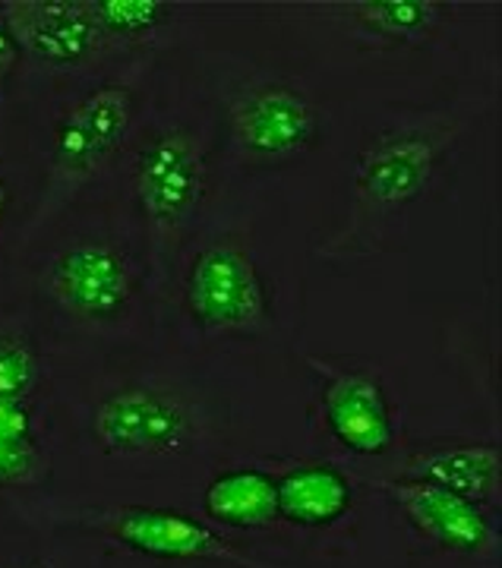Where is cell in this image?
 <instances>
[{
    "label": "cell",
    "mask_w": 502,
    "mask_h": 568,
    "mask_svg": "<svg viewBox=\"0 0 502 568\" xmlns=\"http://www.w3.org/2000/svg\"><path fill=\"white\" fill-rule=\"evenodd\" d=\"M26 67V95L96 77L121 61L92 0H0Z\"/></svg>",
    "instance_id": "30bf717a"
},
{
    "label": "cell",
    "mask_w": 502,
    "mask_h": 568,
    "mask_svg": "<svg viewBox=\"0 0 502 568\" xmlns=\"http://www.w3.org/2000/svg\"><path fill=\"white\" fill-rule=\"evenodd\" d=\"M376 487L404 528L430 549L464 559H483L500 549V511L404 474L385 477Z\"/></svg>",
    "instance_id": "7c38bea8"
},
{
    "label": "cell",
    "mask_w": 502,
    "mask_h": 568,
    "mask_svg": "<svg viewBox=\"0 0 502 568\" xmlns=\"http://www.w3.org/2000/svg\"><path fill=\"white\" fill-rule=\"evenodd\" d=\"M48 443V402L0 398V448Z\"/></svg>",
    "instance_id": "44dd1931"
},
{
    "label": "cell",
    "mask_w": 502,
    "mask_h": 568,
    "mask_svg": "<svg viewBox=\"0 0 502 568\" xmlns=\"http://www.w3.org/2000/svg\"><path fill=\"white\" fill-rule=\"evenodd\" d=\"M402 474L500 511L502 448L496 439H436L411 452Z\"/></svg>",
    "instance_id": "9a60e30c"
},
{
    "label": "cell",
    "mask_w": 502,
    "mask_h": 568,
    "mask_svg": "<svg viewBox=\"0 0 502 568\" xmlns=\"http://www.w3.org/2000/svg\"><path fill=\"white\" fill-rule=\"evenodd\" d=\"M22 301L51 342L104 364L159 351L161 284L140 224L111 190L77 203L13 263Z\"/></svg>",
    "instance_id": "6da1fadb"
},
{
    "label": "cell",
    "mask_w": 502,
    "mask_h": 568,
    "mask_svg": "<svg viewBox=\"0 0 502 568\" xmlns=\"http://www.w3.org/2000/svg\"><path fill=\"white\" fill-rule=\"evenodd\" d=\"M26 102V67L10 22L0 10V142H10V123L17 121Z\"/></svg>",
    "instance_id": "d6986e66"
},
{
    "label": "cell",
    "mask_w": 502,
    "mask_h": 568,
    "mask_svg": "<svg viewBox=\"0 0 502 568\" xmlns=\"http://www.w3.org/2000/svg\"><path fill=\"white\" fill-rule=\"evenodd\" d=\"M282 342V284L231 190L168 265L159 294V351L253 354Z\"/></svg>",
    "instance_id": "5b68a950"
},
{
    "label": "cell",
    "mask_w": 502,
    "mask_h": 568,
    "mask_svg": "<svg viewBox=\"0 0 502 568\" xmlns=\"http://www.w3.org/2000/svg\"><path fill=\"white\" fill-rule=\"evenodd\" d=\"M202 518L231 534L275 528V470L262 465L219 467L202 487Z\"/></svg>",
    "instance_id": "e0dca14e"
},
{
    "label": "cell",
    "mask_w": 502,
    "mask_h": 568,
    "mask_svg": "<svg viewBox=\"0 0 502 568\" xmlns=\"http://www.w3.org/2000/svg\"><path fill=\"white\" fill-rule=\"evenodd\" d=\"M284 20L329 32V39L370 58H440L462 48V32L478 22L481 3L455 0H322L294 3Z\"/></svg>",
    "instance_id": "ba28073f"
},
{
    "label": "cell",
    "mask_w": 502,
    "mask_h": 568,
    "mask_svg": "<svg viewBox=\"0 0 502 568\" xmlns=\"http://www.w3.org/2000/svg\"><path fill=\"white\" fill-rule=\"evenodd\" d=\"M219 114L228 178H272L313 162L332 140L335 111L320 85L272 63H231L197 51Z\"/></svg>",
    "instance_id": "8992f818"
},
{
    "label": "cell",
    "mask_w": 502,
    "mask_h": 568,
    "mask_svg": "<svg viewBox=\"0 0 502 568\" xmlns=\"http://www.w3.org/2000/svg\"><path fill=\"white\" fill-rule=\"evenodd\" d=\"M54 388V347L26 304L0 306V398L48 402Z\"/></svg>",
    "instance_id": "2e32d148"
},
{
    "label": "cell",
    "mask_w": 502,
    "mask_h": 568,
    "mask_svg": "<svg viewBox=\"0 0 502 568\" xmlns=\"http://www.w3.org/2000/svg\"><path fill=\"white\" fill-rule=\"evenodd\" d=\"M51 521L63 530L99 537L145 562L190 568H269L243 552L228 534L200 515L171 506H80L61 508Z\"/></svg>",
    "instance_id": "9c48e42d"
},
{
    "label": "cell",
    "mask_w": 502,
    "mask_h": 568,
    "mask_svg": "<svg viewBox=\"0 0 502 568\" xmlns=\"http://www.w3.org/2000/svg\"><path fill=\"white\" fill-rule=\"evenodd\" d=\"M358 506V480L335 462H294L275 470L279 525L320 534L342 525Z\"/></svg>",
    "instance_id": "5bb4252c"
},
{
    "label": "cell",
    "mask_w": 502,
    "mask_h": 568,
    "mask_svg": "<svg viewBox=\"0 0 502 568\" xmlns=\"http://www.w3.org/2000/svg\"><path fill=\"white\" fill-rule=\"evenodd\" d=\"M493 102L496 85H468L436 102L382 108L351 149L335 219L313 237V253L367 263L392 250L414 209L445 190Z\"/></svg>",
    "instance_id": "7a4b0ae2"
},
{
    "label": "cell",
    "mask_w": 502,
    "mask_h": 568,
    "mask_svg": "<svg viewBox=\"0 0 502 568\" xmlns=\"http://www.w3.org/2000/svg\"><path fill=\"white\" fill-rule=\"evenodd\" d=\"M0 568H54L44 559H0Z\"/></svg>",
    "instance_id": "7402d4cb"
},
{
    "label": "cell",
    "mask_w": 502,
    "mask_h": 568,
    "mask_svg": "<svg viewBox=\"0 0 502 568\" xmlns=\"http://www.w3.org/2000/svg\"><path fill=\"white\" fill-rule=\"evenodd\" d=\"M303 366L317 383L325 436L344 455L380 462L402 446V410L380 366L339 354H303Z\"/></svg>",
    "instance_id": "8fae6325"
},
{
    "label": "cell",
    "mask_w": 502,
    "mask_h": 568,
    "mask_svg": "<svg viewBox=\"0 0 502 568\" xmlns=\"http://www.w3.org/2000/svg\"><path fill=\"white\" fill-rule=\"evenodd\" d=\"M86 407L89 443L108 462L168 465L197 455L209 439L200 388L159 364V351L118 361Z\"/></svg>",
    "instance_id": "52a82bcc"
},
{
    "label": "cell",
    "mask_w": 502,
    "mask_h": 568,
    "mask_svg": "<svg viewBox=\"0 0 502 568\" xmlns=\"http://www.w3.org/2000/svg\"><path fill=\"white\" fill-rule=\"evenodd\" d=\"M159 63L161 58H121L96 77L26 95V174L32 193L17 256L63 212L108 190L152 99Z\"/></svg>",
    "instance_id": "277c9868"
},
{
    "label": "cell",
    "mask_w": 502,
    "mask_h": 568,
    "mask_svg": "<svg viewBox=\"0 0 502 568\" xmlns=\"http://www.w3.org/2000/svg\"><path fill=\"white\" fill-rule=\"evenodd\" d=\"M48 477H51V448H48V443L0 448V496L39 489Z\"/></svg>",
    "instance_id": "ffe728a7"
},
{
    "label": "cell",
    "mask_w": 502,
    "mask_h": 568,
    "mask_svg": "<svg viewBox=\"0 0 502 568\" xmlns=\"http://www.w3.org/2000/svg\"><path fill=\"white\" fill-rule=\"evenodd\" d=\"M22 164L13 159L10 142H0V263L13 268L20 234L29 215V186Z\"/></svg>",
    "instance_id": "ac0fdd59"
},
{
    "label": "cell",
    "mask_w": 502,
    "mask_h": 568,
    "mask_svg": "<svg viewBox=\"0 0 502 568\" xmlns=\"http://www.w3.org/2000/svg\"><path fill=\"white\" fill-rule=\"evenodd\" d=\"M231 186L215 102L187 44L161 58L152 99L108 183L140 224L159 284Z\"/></svg>",
    "instance_id": "3957f363"
},
{
    "label": "cell",
    "mask_w": 502,
    "mask_h": 568,
    "mask_svg": "<svg viewBox=\"0 0 502 568\" xmlns=\"http://www.w3.org/2000/svg\"><path fill=\"white\" fill-rule=\"evenodd\" d=\"M96 20L123 58H164L193 44V29L205 20L202 3L187 0H92Z\"/></svg>",
    "instance_id": "4fadbf2b"
}]
</instances>
